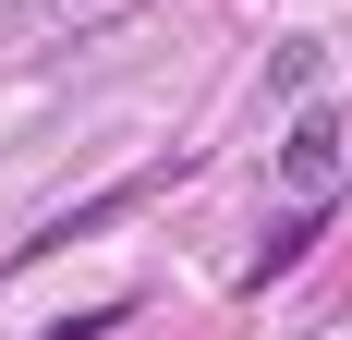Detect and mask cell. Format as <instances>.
<instances>
[{"mask_svg":"<svg viewBox=\"0 0 352 340\" xmlns=\"http://www.w3.org/2000/svg\"><path fill=\"white\" fill-rule=\"evenodd\" d=\"M280 182H292V195H328V182H340V109H304V122H292Z\"/></svg>","mask_w":352,"mask_h":340,"instance_id":"1","label":"cell"},{"mask_svg":"<svg viewBox=\"0 0 352 340\" xmlns=\"http://www.w3.org/2000/svg\"><path fill=\"white\" fill-rule=\"evenodd\" d=\"M109 328H122V304H98V316H61L49 340H109Z\"/></svg>","mask_w":352,"mask_h":340,"instance_id":"2","label":"cell"}]
</instances>
